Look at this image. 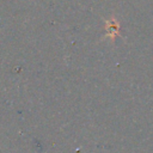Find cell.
Segmentation results:
<instances>
[{"instance_id":"cell-1","label":"cell","mask_w":153,"mask_h":153,"mask_svg":"<svg viewBox=\"0 0 153 153\" xmlns=\"http://www.w3.org/2000/svg\"><path fill=\"white\" fill-rule=\"evenodd\" d=\"M108 24H109V26H108V31L111 32V37H115V36L118 33V24H117V22L111 20V22H109Z\"/></svg>"}]
</instances>
